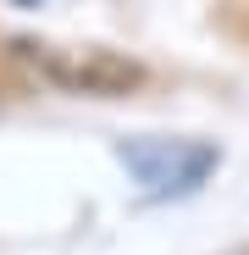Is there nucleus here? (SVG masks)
<instances>
[{"instance_id": "obj_3", "label": "nucleus", "mask_w": 249, "mask_h": 255, "mask_svg": "<svg viewBox=\"0 0 249 255\" xmlns=\"http://www.w3.org/2000/svg\"><path fill=\"white\" fill-rule=\"evenodd\" d=\"M17 6H33V0H17Z\"/></svg>"}, {"instance_id": "obj_1", "label": "nucleus", "mask_w": 249, "mask_h": 255, "mask_svg": "<svg viewBox=\"0 0 249 255\" xmlns=\"http://www.w3.org/2000/svg\"><path fill=\"white\" fill-rule=\"evenodd\" d=\"M116 155L133 172L144 200H183V194H194L211 178L216 161H222L216 144H205V139H128Z\"/></svg>"}, {"instance_id": "obj_2", "label": "nucleus", "mask_w": 249, "mask_h": 255, "mask_svg": "<svg viewBox=\"0 0 249 255\" xmlns=\"http://www.w3.org/2000/svg\"><path fill=\"white\" fill-rule=\"evenodd\" d=\"M17 56L39 72L61 83L72 95H128L133 83L144 78L139 61L116 56V50H56V45H33V39H17Z\"/></svg>"}]
</instances>
